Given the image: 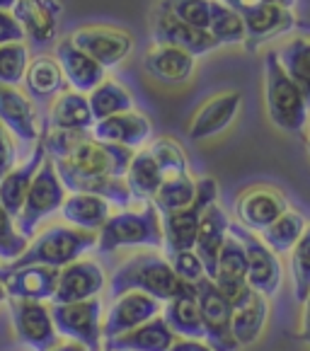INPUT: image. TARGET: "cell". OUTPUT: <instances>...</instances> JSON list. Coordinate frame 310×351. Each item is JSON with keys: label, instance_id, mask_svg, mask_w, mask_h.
<instances>
[{"label": "cell", "instance_id": "cell-1", "mask_svg": "<svg viewBox=\"0 0 310 351\" xmlns=\"http://www.w3.org/2000/svg\"><path fill=\"white\" fill-rule=\"evenodd\" d=\"M184 281L177 279L175 269L170 267L165 257L155 252H143L136 257L126 259L112 276V291L114 298L129 293V291H141L145 295H153L155 300L167 303L182 291Z\"/></svg>", "mask_w": 310, "mask_h": 351}, {"label": "cell", "instance_id": "cell-2", "mask_svg": "<svg viewBox=\"0 0 310 351\" xmlns=\"http://www.w3.org/2000/svg\"><path fill=\"white\" fill-rule=\"evenodd\" d=\"M264 102L269 121L286 134H303L310 109L298 85L286 75L276 51L264 53Z\"/></svg>", "mask_w": 310, "mask_h": 351}, {"label": "cell", "instance_id": "cell-3", "mask_svg": "<svg viewBox=\"0 0 310 351\" xmlns=\"http://www.w3.org/2000/svg\"><path fill=\"white\" fill-rule=\"evenodd\" d=\"M97 252L109 254L121 247H163V223L153 202L139 208H121L112 213L109 221L97 232Z\"/></svg>", "mask_w": 310, "mask_h": 351}, {"label": "cell", "instance_id": "cell-4", "mask_svg": "<svg viewBox=\"0 0 310 351\" xmlns=\"http://www.w3.org/2000/svg\"><path fill=\"white\" fill-rule=\"evenodd\" d=\"M97 245V232L80 230L71 226H53L44 230L39 238H34L27 245L25 254L8 264V269L29 267V264H42V267L63 269L68 264L78 262L88 250Z\"/></svg>", "mask_w": 310, "mask_h": 351}, {"label": "cell", "instance_id": "cell-5", "mask_svg": "<svg viewBox=\"0 0 310 351\" xmlns=\"http://www.w3.org/2000/svg\"><path fill=\"white\" fill-rule=\"evenodd\" d=\"M66 197H68V191H66V186H63L61 177H58L56 165H53V160L47 155V160L39 167L29 191H27L25 206H22L20 216L15 218L17 232H20L25 240H32L36 228H39V223L47 221L51 213L61 211Z\"/></svg>", "mask_w": 310, "mask_h": 351}, {"label": "cell", "instance_id": "cell-6", "mask_svg": "<svg viewBox=\"0 0 310 351\" xmlns=\"http://www.w3.org/2000/svg\"><path fill=\"white\" fill-rule=\"evenodd\" d=\"M213 204H218L216 180L202 177V180H197V197H194V202H191L189 206L182 208V211L160 216L163 247H165L167 257L175 252H184V250H194V240H197L202 216Z\"/></svg>", "mask_w": 310, "mask_h": 351}, {"label": "cell", "instance_id": "cell-7", "mask_svg": "<svg viewBox=\"0 0 310 351\" xmlns=\"http://www.w3.org/2000/svg\"><path fill=\"white\" fill-rule=\"evenodd\" d=\"M51 317L56 332L68 337L71 341L83 344L88 351H102V320H104V303L102 298H90L83 303L51 305Z\"/></svg>", "mask_w": 310, "mask_h": 351}, {"label": "cell", "instance_id": "cell-8", "mask_svg": "<svg viewBox=\"0 0 310 351\" xmlns=\"http://www.w3.org/2000/svg\"><path fill=\"white\" fill-rule=\"evenodd\" d=\"M228 232L245 250V257H248V286L254 293H262L264 298H272L281 286L279 257L262 243L259 235H254L252 230L243 228L240 223H230Z\"/></svg>", "mask_w": 310, "mask_h": 351}, {"label": "cell", "instance_id": "cell-9", "mask_svg": "<svg viewBox=\"0 0 310 351\" xmlns=\"http://www.w3.org/2000/svg\"><path fill=\"white\" fill-rule=\"evenodd\" d=\"M8 308H10L12 330L22 346L29 351H51L58 344V332L47 303L8 298Z\"/></svg>", "mask_w": 310, "mask_h": 351}, {"label": "cell", "instance_id": "cell-10", "mask_svg": "<svg viewBox=\"0 0 310 351\" xmlns=\"http://www.w3.org/2000/svg\"><path fill=\"white\" fill-rule=\"evenodd\" d=\"M197 289L199 310H202V325H204V341L211 346L213 351H238V341L232 337L230 322H232V308L228 300L218 293L211 279L204 276Z\"/></svg>", "mask_w": 310, "mask_h": 351}, {"label": "cell", "instance_id": "cell-11", "mask_svg": "<svg viewBox=\"0 0 310 351\" xmlns=\"http://www.w3.org/2000/svg\"><path fill=\"white\" fill-rule=\"evenodd\" d=\"M131 158H134V150L95 141L93 134H90L88 138L80 141V143L75 145V150H73L68 158H63V160L71 167H75V170L85 172V175L126 177Z\"/></svg>", "mask_w": 310, "mask_h": 351}, {"label": "cell", "instance_id": "cell-12", "mask_svg": "<svg viewBox=\"0 0 310 351\" xmlns=\"http://www.w3.org/2000/svg\"><path fill=\"white\" fill-rule=\"evenodd\" d=\"M71 42L75 44L80 51L88 53L93 61H97L99 66L107 68L119 66L134 49V39L129 32L117 29V27H80L71 34Z\"/></svg>", "mask_w": 310, "mask_h": 351}, {"label": "cell", "instance_id": "cell-13", "mask_svg": "<svg viewBox=\"0 0 310 351\" xmlns=\"http://www.w3.org/2000/svg\"><path fill=\"white\" fill-rule=\"evenodd\" d=\"M289 211L286 197L276 186L269 184H254L240 191V197L235 199V216L243 228L252 232H262L269 228L276 218H281Z\"/></svg>", "mask_w": 310, "mask_h": 351}, {"label": "cell", "instance_id": "cell-14", "mask_svg": "<svg viewBox=\"0 0 310 351\" xmlns=\"http://www.w3.org/2000/svg\"><path fill=\"white\" fill-rule=\"evenodd\" d=\"M160 313H163L160 300H155L153 295L141 293V291H129V293L114 298L112 308L107 310V315L102 320L104 341L145 325V322H150L153 317L160 315Z\"/></svg>", "mask_w": 310, "mask_h": 351}, {"label": "cell", "instance_id": "cell-15", "mask_svg": "<svg viewBox=\"0 0 310 351\" xmlns=\"http://www.w3.org/2000/svg\"><path fill=\"white\" fill-rule=\"evenodd\" d=\"M0 124L15 138V143L36 145L42 138L34 102L20 88L0 85Z\"/></svg>", "mask_w": 310, "mask_h": 351}, {"label": "cell", "instance_id": "cell-16", "mask_svg": "<svg viewBox=\"0 0 310 351\" xmlns=\"http://www.w3.org/2000/svg\"><path fill=\"white\" fill-rule=\"evenodd\" d=\"M56 172L61 177L63 186L71 194H93V197L107 199L117 208H131L134 197H131L129 186L124 177H107V175H85V172L71 167L66 160H53Z\"/></svg>", "mask_w": 310, "mask_h": 351}, {"label": "cell", "instance_id": "cell-17", "mask_svg": "<svg viewBox=\"0 0 310 351\" xmlns=\"http://www.w3.org/2000/svg\"><path fill=\"white\" fill-rule=\"evenodd\" d=\"M104 284H107V276H104V269L97 262H93V259H78V262L61 269L51 303L68 305L99 298V293L104 291Z\"/></svg>", "mask_w": 310, "mask_h": 351}, {"label": "cell", "instance_id": "cell-18", "mask_svg": "<svg viewBox=\"0 0 310 351\" xmlns=\"http://www.w3.org/2000/svg\"><path fill=\"white\" fill-rule=\"evenodd\" d=\"M153 42L182 49V51H187L194 58L204 56V53H211L213 49H218V42L208 32L184 25V22H180L175 15L160 10V8H155V12H153Z\"/></svg>", "mask_w": 310, "mask_h": 351}, {"label": "cell", "instance_id": "cell-19", "mask_svg": "<svg viewBox=\"0 0 310 351\" xmlns=\"http://www.w3.org/2000/svg\"><path fill=\"white\" fill-rule=\"evenodd\" d=\"M58 15H61L58 0H17L12 8V17L25 32V39H29L34 47L56 44Z\"/></svg>", "mask_w": 310, "mask_h": 351}, {"label": "cell", "instance_id": "cell-20", "mask_svg": "<svg viewBox=\"0 0 310 351\" xmlns=\"http://www.w3.org/2000/svg\"><path fill=\"white\" fill-rule=\"evenodd\" d=\"M61 269L42 267V264H29L20 269H3V284H5L8 298L17 300H39L47 303L53 298L58 286Z\"/></svg>", "mask_w": 310, "mask_h": 351}, {"label": "cell", "instance_id": "cell-21", "mask_svg": "<svg viewBox=\"0 0 310 351\" xmlns=\"http://www.w3.org/2000/svg\"><path fill=\"white\" fill-rule=\"evenodd\" d=\"M93 138L102 141V143L121 145L129 150H143V145L153 138V126H150L148 117L136 109L124 114H114L109 119H102L93 126Z\"/></svg>", "mask_w": 310, "mask_h": 351}, {"label": "cell", "instance_id": "cell-22", "mask_svg": "<svg viewBox=\"0 0 310 351\" xmlns=\"http://www.w3.org/2000/svg\"><path fill=\"white\" fill-rule=\"evenodd\" d=\"M240 104H243V95L238 90H230V93H221L216 97L206 99V102L199 107V112L191 117L187 136L191 141H206L211 136H218L221 131H226L228 126L235 121L240 112Z\"/></svg>", "mask_w": 310, "mask_h": 351}, {"label": "cell", "instance_id": "cell-23", "mask_svg": "<svg viewBox=\"0 0 310 351\" xmlns=\"http://www.w3.org/2000/svg\"><path fill=\"white\" fill-rule=\"evenodd\" d=\"M245 22V47L250 51L259 47V44L276 39V36L291 32L298 25V17L294 15V8L276 5V3H267L259 5L250 12H243Z\"/></svg>", "mask_w": 310, "mask_h": 351}, {"label": "cell", "instance_id": "cell-24", "mask_svg": "<svg viewBox=\"0 0 310 351\" xmlns=\"http://www.w3.org/2000/svg\"><path fill=\"white\" fill-rule=\"evenodd\" d=\"M53 58H56L58 66H61L66 85L73 93L90 95L104 80V68L99 66L97 61H93L85 51H80V49L71 42V36L61 39V42L56 44V56Z\"/></svg>", "mask_w": 310, "mask_h": 351}, {"label": "cell", "instance_id": "cell-25", "mask_svg": "<svg viewBox=\"0 0 310 351\" xmlns=\"http://www.w3.org/2000/svg\"><path fill=\"white\" fill-rule=\"evenodd\" d=\"M47 160V150H44V143L39 138V143L32 148V153L27 155V160L15 165L0 182V204L5 206V211L10 213L12 218L20 216L22 206H25L27 191H29L32 182H34L39 167Z\"/></svg>", "mask_w": 310, "mask_h": 351}, {"label": "cell", "instance_id": "cell-26", "mask_svg": "<svg viewBox=\"0 0 310 351\" xmlns=\"http://www.w3.org/2000/svg\"><path fill=\"white\" fill-rule=\"evenodd\" d=\"M163 320L182 339H202L204 341V325L202 310H199L197 289L194 284H184L182 291L163 305Z\"/></svg>", "mask_w": 310, "mask_h": 351}, {"label": "cell", "instance_id": "cell-27", "mask_svg": "<svg viewBox=\"0 0 310 351\" xmlns=\"http://www.w3.org/2000/svg\"><path fill=\"white\" fill-rule=\"evenodd\" d=\"M197 58L189 56L187 51L167 44H153L143 56V68L150 77L160 80L165 85H182L187 83L194 73Z\"/></svg>", "mask_w": 310, "mask_h": 351}, {"label": "cell", "instance_id": "cell-28", "mask_svg": "<svg viewBox=\"0 0 310 351\" xmlns=\"http://www.w3.org/2000/svg\"><path fill=\"white\" fill-rule=\"evenodd\" d=\"M228 226H230V221H228L226 211L218 204L208 206L206 213L202 216V223H199L197 240H194V252L202 259L206 279L216 276V262L223 250V243L228 238Z\"/></svg>", "mask_w": 310, "mask_h": 351}, {"label": "cell", "instance_id": "cell-29", "mask_svg": "<svg viewBox=\"0 0 310 351\" xmlns=\"http://www.w3.org/2000/svg\"><path fill=\"white\" fill-rule=\"evenodd\" d=\"M175 332L165 325L160 315L153 317L145 325L126 332V335L114 337L104 341V349L109 351H167L175 344Z\"/></svg>", "mask_w": 310, "mask_h": 351}, {"label": "cell", "instance_id": "cell-30", "mask_svg": "<svg viewBox=\"0 0 310 351\" xmlns=\"http://www.w3.org/2000/svg\"><path fill=\"white\" fill-rule=\"evenodd\" d=\"M112 204L102 197H93V194H68L66 202L61 206V218L71 228H80V230L99 232L102 226L112 216Z\"/></svg>", "mask_w": 310, "mask_h": 351}, {"label": "cell", "instance_id": "cell-31", "mask_svg": "<svg viewBox=\"0 0 310 351\" xmlns=\"http://www.w3.org/2000/svg\"><path fill=\"white\" fill-rule=\"evenodd\" d=\"M95 119L90 112L88 95L66 90L53 99L49 109V129L58 131H93Z\"/></svg>", "mask_w": 310, "mask_h": 351}, {"label": "cell", "instance_id": "cell-32", "mask_svg": "<svg viewBox=\"0 0 310 351\" xmlns=\"http://www.w3.org/2000/svg\"><path fill=\"white\" fill-rule=\"evenodd\" d=\"M22 85L32 99H56L61 93H66V77L61 73V66L53 56H44V53L29 58Z\"/></svg>", "mask_w": 310, "mask_h": 351}, {"label": "cell", "instance_id": "cell-33", "mask_svg": "<svg viewBox=\"0 0 310 351\" xmlns=\"http://www.w3.org/2000/svg\"><path fill=\"white\" fill-rule=\"evenodd\" d=\"M269 317V298L262 293H252L240 308L232 310L230 330L238 346H250L262 337Z\"/></svg>", "mask_w": 310, "mask_h": 351}, {"label": "cell", "instance_id": "cell-34", "mask_svg": "<svg viewBox=\"0 0 310 351\" xmlns=\"http://www.w3.org/2000/svg\"><path fill=\"white\" fill-rule=\"evenodd\" d=\"M124 180L136 204L153 202V197L163 184V172L158 167V162L153 160V155L148 153V148L136 150Z\"/></svg>", "mask_w": 310, "mask_h": 351}, {"label": "cell", "instance_id": "cell-35", "mask_svg": "<svg viewBox=\"0 0 310 351\" xmlns=\"http://www.w3.org/2000/svg\"><path fill=\"white\" fill-rule=\"evenodd\" d=\"M276 56H279V63L286 71V75L298 85L310 109V32L281 44V49H276Z\"/></svg>", "mask_w": 310, "mask_h": 351}, {"label": "cell", "instance_id": "cell-36", "mask_svg": "<svg viewBox=\"0 0 310 351\" xmlns=\"http://www.w3.org/2000/svg\"><path fill=\"white\" fill-rule=\"evenodd\" d=\"M305 228H308V221H305L303 213L291 211L289 208L284 216L276 218L269 228H264V230L259 232V238H262V243L267 245L276 257H281V254H289L291 250L298 245V240L303 238Z\"/></svg>", "mask_w": 310, "mask_h": 351}, {"label": "cell", "instance_id": "cell-37", "mask_svg": "<svg viewBox=\"0 0 310 351\" xmlns=\"http://www.w3.org/2000/svg\"><path fill=\"white\" fill-rule=\"evenodd\" d=\"M90 112H93L95 124L102 119H109L114 114H124L134 109V97L131 93L117 80H102L93 93L88 95Z\"/></svg>", "mask_w": 310, "mask_h": 351}, {"label": "cell", "instance_id": "cell-38", "mask_svg": "<svg viewBox=\"0 0 310 351\" xmlns=\"http://www.w3.org/2000/svg\"><path fill=\"white\" fill-rule=\"evenodd\" d=\"M208 34L223 44H245V22L238 10H232L223 0H211V22H208Z\"/></svg>", "mask_w": 310, "mask_h": 351}, {"label": "cell", "instance_id": "cell-39", "mask_svg": "<svg viewBox=\"0 0 310 351\" xmlns=\"http://www.w3.org/2000/svg\"><path fill=\"white\" fill-rule=\"evenodd\" d=\"M197 197V182L191 180V175H182L175 180H165L153 197V206L158 208L160 216L165 213H175L187 208Z\"/></svg>", "mask_w": 310, "mask_h": 351}, {"label": "cell", "instance_id": "cell-40", "mask_svg": "<svg viewBox=\"0 0 310 351\" xmlns=\"http://www.w3.org/2000/svg\"><path fill=\"white\" fill-rule=\"evenodd\" d=\"M148 153L153 155V160L158 162L163 172V182L175 180V177L189 175V165H187V155L182 145L172 138H155L148 145Z\"/></svg>", "mask_w": 310, "mask_h": 351}, {"label": "cell", "instance_id": "cell-41", "mask_svg": "<svg viewBox=\"0 0 310 351\" xmlns=\"http://www.w3.org/2000/svg\"><path fill=\"white\" fill-rule=\"evenodd\" d=\"M211 281H248V257L238 240L228 232L216 262V276Z\"/></svg>", "mask_w": 310, "mask_h": 351}, {"label": "cell", "instance_id": "cell-42", "mask_svg": "<svg viewBox=\"0 0 310 351\" xmlns=\"http://www.w3.org/2000/svg\"><path fill=\"white\" fill-rule=\"evenodd\" d=\"M291 279H294V295L298 303H305L310 295V226L305 228L303 238L291 250L289 259Z\"/></svg>", "mask_w": 310, "mask_h": 351}, {"label": "cell", "instance_id": "cell-43", "mask_svg": "<svg viewBox=\"0 0 310 351\" xmlns=\"http://www.w3.org/2000/svg\"><path fill=\"white\" fill-rule=\"evenodd\" d=\"M155 8L175 15L180 22L197 29L208 32V22H211V0H158Z\"/></svg>", "mask_w": 310, "mask_h": 351}, {"label": "cell", "instance_id": "cell-44", "mask_svg": "<svg viewBox=\"0 0 310 351\" xmlns=\"http://www.w3.org/2000/svg\"><path fill=\"white\" fill-rule=\"evenodd\" d=\"M27 66H29V49L25 42L0 47V85H10V88L22 85Z\"/></svg>", "mask_w": 310, "mask_h": 351}, {"label": "cell", "instance_id": "cell-45", "mask_svg": "<svg viewBox=\"0 0 310 351\" xmlns=\"http://www.w3.org/2000/svg\"><path fill=\"white\" fill-rule=\"evenodd\" d=\"M27 245H29V240H25L20 232H17L15 218H12L10 213L5 211V206L0 204V259L12 264L15 259H20L22 254H25Z\"/></svg>", "mask_w": 310, "mask_h": 351}, {"label": "cell", "instance_id": "cell-46", "mask_svg": "<svg viewBox=\"0 0 310 351\" xmlns=\"http://www.w3.org/2000/svg\"><path fill=\"white\" fill-rule=\"evenodd\" d=\"M167 262H170V267L175 269L177 279L184 281V284H199V281L206 276L202 259L197 257V252H194V250H184V252L170 254V257H167Z\"/></svg>", "mask_w": 310, "mask_h": 351}, {"label": "cell", "instance_id": "cell-47", "mask_svg": "<svg viewBox=\"0 0 310 351\" xmlns=\"http://www.w3.org/2000/svg\"><path fill=\"white\" fill-rule=\"evenodd\" d=\"M25 42V32L17 25V20L12 17V12L0 10V47L5 44H17Z\"/></svg>", "mask_w": 310, "mask_h": 351}, {"label": "cell", "instance_id": "cell-48", "mask_svg": "<svg viewBox=\"0 0 310 351\" xmlns=\"http://www.w3.org/2000/svg\"><path fill=\"white\" fill-rule=\"evenodd\" d=\"M226 5H230L232 10H238L240 15L243 12H250L259 5H267V3H276V5H284V8H294L296 0H223Z\"/></svg>", "mask_w": 310, "mask_h": 351}, {"label": "cell", "instance_id": "cell-49", "mask_svg": "<svg viewBox=\"0 0 310 351\" xmlns=\"http://www.w3.org/2000/svg\"><path fill=\"white\" fill-rule=\"evenodd\" d=\"M167 351H213V349L202 339H175V344Z\"/></svg>", "mask_w": 310, "mask_h": 351}, {"label": "cell", "instance_id": "cell-50", "mask_svg": "<svg viewBox=\"0 0 310 351\" xmlns=\"http://www.w3.org/2000/svg\"><path fill=\"white\" fill-rule=\"evenodd\" d=\"M300 341H305V344H310V295L308 300L303 303V327H300Z\"/></svg>", "mask_w": 310, "mask_h": 351}, {"label": "cell", "instance_id": "cell-51", "mask_svg": "<svg viewBox=\"0 0 310 351\" xmlns=\"http://www.w3.org/2000/svg\"><path fill=\"white\" fill-rule=\"evenodd\" d=\"M12 145H17L15 138H12V136L8 134L5 129H3V124H0V153H5V150L12 148Z\"/></svg>", "mask_w": 310, "mask_h": 351}, {"label": "cell", "instance_id": "cell-52", "mask_svg": "<svg viewBox=\"0 0 310 351\" xmlns=\"http://www.w3.org/2000/svg\"><path fill=\"white\" fill-rule=\"evenodd\" d=\"M51 351H88L83 344H78V341H66V344H56Z\"/></svg>", "mask_w": 310, "mask_h": 351}, {"label": "cell", "instance_id": "cell-53", "mask_svg": "<svg viewBox=\"0 0 310 351\" xmlns=\"http://www.w3.org/2000/svg\"><path fill=\"white\" fill-rule=\"evenodd\" d=\"M17 0H0V10H5V12H12V8H15Z\"/></svg>", "mask_w": 310, "mask_h": 351}, {"label": "cell", "instance_id": "cell-54", "mask_svg": "<svg viewBox=\"0 0 310 351\" xmlns=\"http://www.w3.org/2000/svg\"><path fill=\"white\" fill-rule=\"evenodd\" d=\"M8 300V291H5V284H3V279H0V303H5Z\"/></svg>", "mask_w": 310, "mask_h": 351}, {"label": "cell", "instance_id": "cell-55", "mask_svg": "<svg viewBox=\"0 0 310 351\" xmlns=\"http://www.w3.org/2000/svg\"><path fill=\"white\" fill-rule=\"evenodd\" d=\"M3 269H5V267H3V264H0V279H3Z\"/></svg>", "mask_w": 310, "mask_h": 351}, {"label": "cell", "instance_id": "cell-56", "mask_svg": "<svg viewBox=\"0 0 310 351\" xmlns=\"http://www.w3.org/2000/svg\"><path fill=\"white\" fill-rule=\"evenodd\" d=\"M308 150H310V131H308Z\"/></svg>", "mask_w": 310, "mask_h": 351}, {"label": "cell", "instance_id": "cell-57", "mask_svg": "<svg viewBox=\"0 0 310 351\" xmlns=\"http://www.w3.org/2000/svg\"><path fill=\"white\" fill-rule=\"evenodd\" d=\"M102 351H109V349H102Z\"/></svg>", "mask_w": 310, "mask_h": 351}]
</instances>
